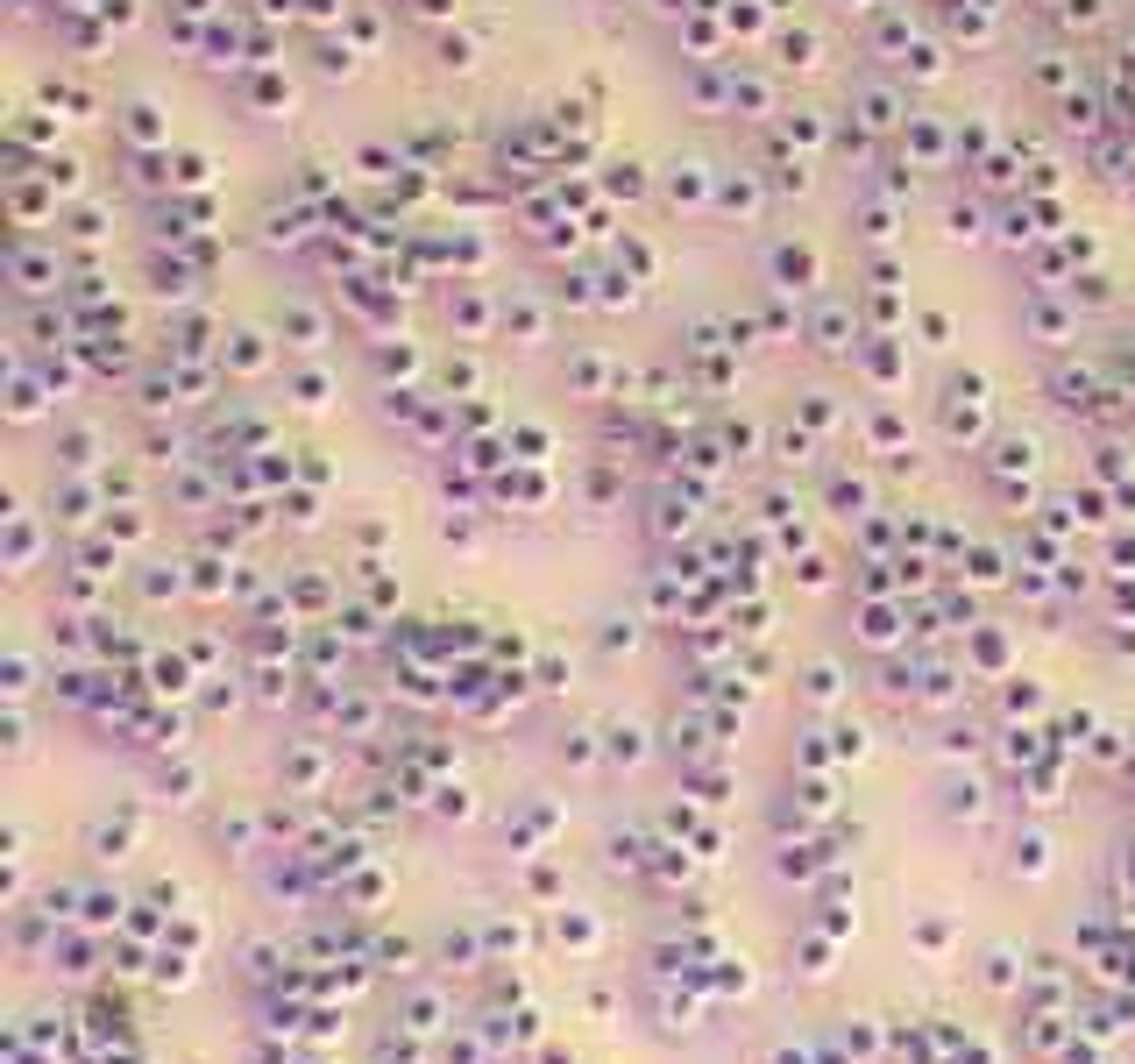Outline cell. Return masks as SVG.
<instances>
[{"label": "cell", "instance_id": "6da1fadb", "mask_svg": "<svg viewBox=\"0 0 1135 1064\" xmlns=\"http://www.w3.org/2000/svg\"><path fill=\"white\" fill-rule=\"evenodd\" d=\"M766 270H774V284H781V292H810V284H823V256H816L810 241H774Z\"/></svg>", "mask_w": 1135, "mask_h": 1064}, {"label": "cell", "instance_id": "7a4b0ae2", "mask_svg": "<svg viewBox=\"0 0 1135 1064\" xmlns=\"http://www.w3.org/2000/svg\"><path fill=\"white\" fill-rule=\"evenodd\" d=\"M277 334H284L292 348H320V341H326V319L313 313V305H284V319H277Z\"/></svg>", "mask_w": 1135, "mask_h": 1064}, {"label": "cell", "instance_id": "3957f363", "mask_svg": "<svg viewBox=\"0 0 1135 1064\" xmlns=\"http://www.w3.org/2000/svg\"><path fill=\"white\" fill-rule=\"evenodd\" d=\"M844 334H852V313H844L838 298H831V305H816V319H810V341L823 348V355H838V348H844Z\"/></svg>", "mask_w": 1135, "mask_h": 1064}, {"label": "cell", "instance_id": "277c9868", "mask_svg": "<svg viewBox=\"0 0 1135 1064\" xmlns=\"http://www.w3.org/2000/svg\"><path fill=\"white\" fill-rule=\"evenodd\" d=\"M220 362H227V370H235V376H256V370H263V362H270V348H263V334H235V341H227V355H220Z\"/></svg>", "mask_w": 1135, "mask_h": 1064}, {"label": "cell", "instance_id": "5b68a950", "mask_svg": "<svg viewBox=\"0 0 1135 1064\" xmlns=\"http://www.w3.org/2000/svg\"><path fill=\"white\" fill-rule=\"evenodd\" d=\"M15 277H22V292H50L57 263H50V256H36V249H15Z\"/></svg>", "mask_w": 1135, "mask_h": 1064}, {"label": "cell", "instance_id": "8992f818", "mask_svg": "<svg viewBox=\"0 0 1135 1064\" xmlns=\"http://www.w3.org/2000/svg\"><path fill=\"white\" fill-rule=\"evenodd\" d=\"M504 327H512L518 341H540V334H546V313H540V305H533V298H518L512 313H504Z\"/></svg>", "mask_w": 1135, "mask_h": 1064}, {"label": "cell", "instance_id": "52a82bcc", "mask_svg": "<svg viewBox=\"0 0 1135 1064\" xmlns=\"http://www.w3.org/2000/svg\"><path fill=\"white\" fill-rule=\"evenodd\" d=\"M781 64H795V72H810V64H816V36H810V28H788V36H781Z\"/></svg>", "mask_w": 1135, "mask_h": 1064}, {"label": "cell", "instance_id": "ba28073f", "mask_svg": "<svg viewBox=\"0 0 1135 1064\" xmlns=\"http://www.w3.org/2000/svg\"><path fill=\"white\" fill-rule=\"evenodd\" d=\"M859 114H865V128H894V121H901L894 93H865V100H859Z\"/></svg>", "mask_w": 1135, "mask_h": 1064}, {"label": "cell", "instance_id": "9c48e42d", "mask_svg": "<svg viewBox=\"0 0 1135 1064\" xmlns=\"http://www.w3.org/2000/svg\"><path fill=\"white\" fill-rule=\"evenodd\" d=\"M774 192H810V163L802 157H774Z\"/></svg>", "mask_w": 1135, "mask_h": 1064}, {"label": "cell", "instance_id": "30bf717a", "mask_svg": "<svg viewBox=\"0 0 1135 1064\" xmlns=\"http://www.w3.org/2000/svg\"><path fill=\"white\" fill-rule=\"evenodd\" d=\"M128 135H136V142H163V121H157V106H149V100L128 106Z\"/></svg>", "mask_w": 1135, "mask_h": 1064}, {"label": "cell", "instance_id": "8fae6325", "mask_svg": "<svg viewBox=\"0 0 1135 1064\" xmlns=\"http://www.w3.org/2000/svg\"><path fill=\"white\" fill-rule=\"evenodd\" d=\"M731 106H753V114H766V106H774V93H766V79H731Z\"/></svg>", "mask_w": 1135, "mask_h": 1064}, {"label": "cell", "instance_id": "7c38bea8", "mask_svg": "<svg viewBox=\"0 0 1135 1064\" xmlns=\"http://www.w3.org/2000/svg\"><path fill=\"white\" fill-rule=\"evenodd\" d=\"M667 192H675V199H703V192H710V178H703V163H681L675 178H667Z\"/></svg>", "mask_w": 1135, "mask_h": 1064}, {"label": "cell", "instance_id": "4fadbf2b", "mask_svg": "<svg viewBox=\"0 0 1135 1064\" xmlns=\"http://www.w3.org/2000/svg\"><path fill=\"white\" fill-rule=\"evenodd\" d=\"M43 185L50 192H79V157H50L43 163Z\"/></svg>", "mask_w": 1135, "mask_h": 1064}, {"label": "cell", "instance_id": "5bb4252c", "mask_svg": "<svg viewBox=\"0 0 1135 1064\" xmlns=\"http://www.w3.org/2000/svg\"><path fill=\"white\" fill-rule=\"evenodd\" d=\"M440 64H447V72H468V64H476V43H468V36H440Z\"/></svg>", "mask_w": 1135, "mask_h": 1064}, {"label": "cell", "instance_id": "9a60e30c", "mask_svg": "<svg viewBox=\"0 0 1135 1064\" xmlns=\"http://www.w3.org/2000/svg\"><path fill=\"white\" fill-rule=\"evenodd\" d=\"M603 185L618 192V199H639V192H646V178H639V163H611V178H603Z\"/></svg>", "mask_w": 1135, "mask_h": 1064}, {"label": "cell", "instance_id": "2e32d148", "mask_svg": "<svg viewBox=\"0 0 1135 1064\" xmlns=\"http://www.w3.org/2000/svg\"><path fill=\"white\" fill-rule=\"evenodd\" d=\"M865 370H873V383H901V355H894V341L873 348V355H865Z\"/></svg>", "mask_w": 1135, "mask_h": 1064}, {"label": "cell", "instance_id": "e0dca14e", "mask_svg": "<svg viewBox=\"0 0 1135 1064\" xmlns=\"http://www.w3.org/2000/svg\"><path fill=\"white\" fill-rule=\"evenodd\" d=\"M206 334H214V319H206V313H192L185 327H178V355H199V348H206Z\"/></svg>", "mask_w": 1135, "mask_h": 1064}, {"label": "cell", "instance_id": "ac0fdd59", "mask_svg": "<svg viewBox=\"0 0 1135 1064\" xmlns=\"http://www.w3.org/2000/svg\"><path fill=\"white\" fill-rule=\"evenodd\" d=\"M455 313H461V327H468V334H483V327H490V305H483L476 292H455Z\"/></svg>", "mask_w": 1135, "mask_h": 1064}, {"label": "cell", "instance_id": "d6986e66", "mask_svg": "<svg viewBox=\"0 0 1135 1064\" xmlns=\"http://www.w3.org/2000/svg\"><path fill=\"white\" fill-rule=\"evenodd\" d=\"M256 106H284V114H292V85L277 79V72H263V79H256Z\"/></svg>", "mask_w": 1135, "mask_h": 1064}, {"label": "cell", "instance_id": "ffe728a7", "mask_svg": "<svg viewBox=\"0 0 1135 1064\" xmlns=\"http://www.w3.org/2000/svg\"><path fill=\"white\" fill-rule=\"evenodd\" d=\"M292 398H298V405H326V376H320V370H298V376H292Z\"/></svg>", "mask_w": 1135, "mask_h": 1064}, {"label": "cell", "instance_id": "44dd1931", "mask_svg": "<svg viewBox=\"0 0 1135 1064\" xmlns=\"http://www.w3.org/2000/svg\"><path fill=\"white\" fill-rule=\"evenodd\" d=\"M320 72H326V79H348V72H355V50H348V43H326V50H320Z\"/></svg>", "mask_w": 1135, "mask_h": 1064}, {"label": "cell", "instance_id": "7402d4cb", "mask_svg": "<svg viewBox=\"0 0 1135 1064\" xmlns=\"http://www.w3.org/2000/svg\"><path fill=\"white\" fill-rule=\"evenodd\" d=\"M72 235H79V241H100V235H107V213H100V206H79V213H72Z\"/></svg>", "mask_w": 1135, "mask_h": 1064}, {"label": "cell", "instance_id": "603a6c76", "mask_svg": "<svg viewBox=\"0 0 1135 1064\" xmlns=\"http://www.w3.org/2000/svg\"><path fill=\"white\" fill-rule=\"evenodd\" d=\"M724 22L738 28V36H759V7H753V0H731V7H724Z\"/></svg>", "mask_w": 1135, "mask_h": 1064}, {"label": "cell", "instance_id": "cb8c5ba5", "mask_svg": "<svg viewBox=\"0 0 1135 1064\" xmlns=\"http://www.w3.org/2000/svg\"><path fill=\"white\" fill-rule=\"evenodd\" d=\"M93 448H100V433H72V440H64V461H72V469H85V461H93Z\"/></svg>", "mask_w": 1135, "mask_h": 1064}, {"label": "cell", "instance_id": "d4e9b609", "mask_svg": "<svg viewBox=\"0 0 1135 1064\" xmlns=\"http://www.w3.org/2000/svg\"><path fill=\"white\" fill-rule=\"evenodd\" d=\"M717 192H724V206H738V213H753V206H759V192H753V185H738V178H724Z\"/></svg>", "mask_w": 1135, "mask_h": 1064}, {"label": "cell", "instance_id": "484cf974", "mask_svg": "<svg viewBox=\"0 0 1135 1064\" xmlns=\"http://www.w3.org/2000/svg\"><path fill=\"white\" fill-rule=\"evenodd\" d=\"M894 235V213L887 206H865V241H887Z\"/></svg>", "mask_w": 1135, "mask_h": 1064}, {"label": "cell", "instance_id": "4316f807", "mask_svg": "<svg viewBox=\"0 0 1135 1064\" xmlns=\"http://www.w3.org/2000/svg\"><path fill=\"white\" fill-rule=\"evenodd\" d=\"M951 235L973 241V235H979V206H951Z\"/></svg>", "mask_w": 1135, "mask_h": 1064}, {"label": "cell", "instance_id": "83f0119b", "mask_svg": "<svg viewBox=\"0 0 1135 1064\" xmlns=\"http://www.w3.org/2000/svg\"><path fill=\"white\" fill-rule=\"evenodd\" d=\"M575 376H582V383H590V391H596V383H603V376H611V370H603V355H582V362H575Z\"/></svg>", "mask_w": 1135, "mask_h": 1064}, {"label": "cell", "instance_id": "f1b7e54d", "mask_svg": "<svg viewBox=\"0 0 1135 1064\" xmlns=\"http://www.w3.org/2000/svg\"><path fill=\"white\" fill-rule=\"evenodd\" d=\"M377 362H383V370H412L419 355H412V348H377Z\"/></svg>", "mask_w": 1135, "mask_h": 1064}, {"label": "cell", "instance_id": "f546056e", "mask_svg": "<svg viewBox=\"0 0 1135 1064\" xmlns=\"http://www.w3.org/2000/svg\"><path fill=\"white\" fill-rule=\"evenodd\" d=\"M916 142H922V157H937V150H944V128H930V121H916Z\"/></svg>", "mask_w": 1135, "mask_h": 1064}, {"label": "cell", "instance_id": "4dcf8cb0", "mask_svg": "<svg viewBox=\"0 0 1135 1064\" xmlns=\"http://www.w3.org/2000/svg\"><path fill=\"white\" fill-rule=\"evenodd\" d=\"M766 327H774V334H795V313H788L781 298H774V305H766Z\"/></svg>", "mask_w": 1135, "mask_h": 1064}, {"label": "cell", "instance_id": "1f68e13d", "mask_svg": "<svg viewBox=\"0 0 1135 1064\" xmlns=\"http://www.w3.org/2000/svg\"><path fill=\"white\" fill-rule=\"evenodd\" d=\"M1064 15L1072 22H1100V0H1064Z\"/></svg>", "mask_w": 1135, "mask_h": 1064}, {"label": "cell", "instance_id": "d6a6232c", "mask_svg": "<svg viewBox=\"0 0 1135 1064\" xmlns=\"http://www.w3.org/2000/svg\"><path fill=\"white\" fill-rule=\"evenodd\" d=\"M461 0H419V15H433V22H440V15H455Z\"/></svg>", "mask_w": 1135, "mask_h": 1064}, {"label": "cell", "instance_id": "836d02e7", "mask_svg": "<svg viewBox=\"0 0 1135 1064\" xmlns=\"http://www.w3.org/2000/svg\"><path fill=\"white\" fill-rule=\"evenodd\" d=\"M838 7H852V15H859V7H873V0H838Z\"/></svg>", "mask_w": 1135, "mask_h": 1064}]
</instances>
